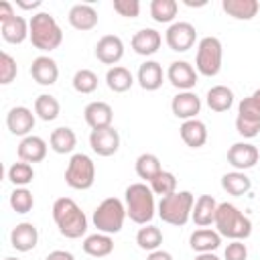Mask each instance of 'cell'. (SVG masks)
Returning a JSON list of instances; mask_svg holds the SVG:
<instances>
[{
    "mask_svg": "<svg viewBox=\"0 0 260 260\" xmlns=\"http://www.w3.org/2000/svg\"><path fill=\"white\" fill-rule=\"evenodd\" d=\"M47 142L45 138L37 136V134H28L24 136L20 142H18V148H16V154H18V160H24V162H41L45 160L47 156Z\"/></svg>",
    "mask_w": 260,
    "mask_h": 260,
    "instance_id": "obj_21",
    "label": "cell"
},
{
    "mask_svg": "<svg viewBox=\"0 0 260 260\" xmlns=\"http://www.w3.org/2000/svg\"><path fill=\"white\" fill-rule=\"evenodd\" d=\"M35 122H37V116L26 106H14L6 114V128L14 136H22V138L28 136L35 130Z\"/></svg>",
    "mask_w": 260,
    "mask_h": 260,
    "instance_id": "obj_11",
    "label": "cell"
},
{
    "mask_svg": "<svg viewBox=\"0 0 260 260\" xmlns=\"http://www.w3.org/2000/svg\"><path fill=\"white\" fill-rule=\"evenodd\" d=\"M45 260H75V256L71 252H67V250H53V252L47 254Z\"/></svg>",
    "mask_w": 260,
    "mask_h": 260,
    "instance_id": "obj_47",
    "label": "cell"
},
{
    "mask_svg": "<svg viewBox=\"0 0 260 260\" xmlns=\"http://www.w3.org/2000/svg\"><path fill=\"white\" fill-rule=\"evenodd\" d=\"M37 242H39V230L30 221L16 223L12 228V232H10V246L16 252H30V250H35Z\"/></svg>",
    "mask_w": 260,
    "mask_h": 260,
    "instance_id": "obj_18",
    "label": "cell"
},
{
    "mask_svg": "<svg viewBox=\"0 0 260 260\" xmlns=\"http://www.w3.org/2000/svg\"><path fill=\"white\" fill-rule=\"evenodd\" d=\"M185 4H187V6H205L207 2H205V0H201V2H191V0H185Z\"/></svg>",
    "mask_w": 260,
    "mask_h": 260,
    "instance_id": "obj_51",
    "label": "cell"
},
{
    "mask_svg": "<svg viewBox=\"0 0 260 260\" xmlns=\"http://www.w3.org/2000/svg\"><path fill=\"white\" fill-rule=\"evenodd\" d=\"M126 217H128V213H126L124 201L118 199V197H106V199L93 209L91 221H93V225L98 228V232L114 236V234H118V232L124 228Z\"/></svg>",
    "mask_w": 260,
    "mask_h": 260,
    "instance_id": "obj_6",
    "label": "cell"
},
{
    "mask_svg": "<svg viewBox=\"0 0 260 260\" xmlns=\"http://www.w3.org/2000/svg\"><path fill=\"white\" fill-rule=\"evenodd\" d=\"M136 244L140 250L144 252H154V250H160V244H162V232L160 228L156 225H142L138 232H136Z\"/></svg>",
    "mask_w": 260,
    "mask_h": 260,
    "instance_id": "obj_35",
    "label": "cell"
},
{
    "mask_svg": "<svg viewBox=\"0 0 260 260\" xmlns=\"http://www.w3.org/2000/svg\"><path fill=\"white\" fill-rule=\"evenodd\" d=\"M49 146H51V150L57 152V154H69V152H73L75 146H77V136H75V132H73L71 128L59 126V128H55V130L51 132V136H49Z\"/></svg>",
    "mask_w": 260,
    "mask_h": 260,
    "instance_id": "obj_30",
    "label": "cell"
},
{
    "mask_svg": "<svg viewBox=\"0 0 260 260\" xmlns=\"http://www.w3.org/2000/svg\"><path fill=\"white\" fill-rule=\"evenodd\" d=\"M61 114V104L55 95L51 93H41L35 98V116L41 118L43 122H53Z\"/></svg>",
    "mask_w": 260,
    "mask_h": 260,
    "instance_id": "obj_33",
    "label": "cell"
},
{
    "mask_svg": "<svg viewBox=\"0 0 260 260\" xmlns=\"http://www.w3.org/2000/svg\"><path fill=\"white\" fill-rule=\"evenodd\" d=\"M146 260H173V256L167 250H154V252H148Z\"/></svg>",
    "mask_w": 260,
    "mask_h": 260,
    "instance_id": "obj_48",
    "label": "cell"
},
{
    "mask_svg": "<svg viewBox=\"0 0 260 260\" xmlns=\"http://www.w3.org/2000/svg\"><path fill=\"white\" fill-rule=\"evenodd\" d=\"M106 85L114 93H124L134 85V75L124 65H114L106 73Z\"/></svg>",
    "mask_w": 260,
    "mask_h": 260,
    "instance_id": "obj_29",
    "label": "cell"
},
{
    "mask_svg": "<svg viewBox=\"0 0 260 260\" xmlns=\"http://www.w3.org/2000/svg\"><path fill=\"white\" fill-rule=\"evenodd\" d=\"M0 32H2V39H4L6 43H10V45H20L22 41L28 39V35H30V24H28L26 18H22V16L16 14L14 18H10V20H6V22L0 24Z\"/></svg>",
    "mask_w": 260,
    "mask_h": 260,
    "instance_id": "obj_27",
    "label": "cell"
},
{
    "mask_svg": "<svg viewBox=\"0 0 260 260\" xmlns=\"http://www.w3.org/2000/svg\"><path fill=\"white\" fill-rule=\"evenodd\" d=\"M223 63V45L217 37H203L197 45L195 69L205 77H215L221 71Z\"/></svg>",
    "mask_w": 260,
    "mask_h": 260,
    "instance_id": "obj_7",
    "label": "cell"
},
{
    "mask_svg": "<svg viewBox=\"0 0 260 260\" xmlns=\"http://www.w3.org/2000/svg\"><path fill=\"white\" fill-rule=\"evenodd\" d=\"M124 205H126L128 217L134 223H138V225L150 223L152 217L156 215L154 193H152L150 185H146V183H132V185H128L126 193H124Z\"/></svg>",
    "mask_w": 260,
    "mask_h": 260,
    "instance_id": "obj_2",
    "label": "cell"
},
{
    "mask_svg": "<svg viewBox=\"0 0 260 260\" xmlns=\"http://www.w3.org/2000/svg\"><path fill=\"white\" fill-rule=\"evenodd\" d=\"M167 79L173 87H177L179 91H191L197 85L199 73L197 69L187 63V61H173L167 69Z\"/></svg>",
    "mask_w": 260,
    "mask_h": 260,
    "instance_id": "obj_10",
    "label": "cell"
},
{
    "mask_svg": "<svg viewBox=\"0 0 260 260\" xmlns=\"http://www.w3.org/2000/svg\"><path fill=\"white\" fill-rule=\"evenodd\" d=\"M215 230L221 238L228 240H246L252 234V221L248 215H244L234 203H219L215 211Z\"/></svg>",
    "mask_w": 260,
    "mask_h": 260,
    "instance_id": "obj_4",
    "label": "cell"
},
{
    "mask_svg": "<svg viewBox=\"0 0 260 260\" xmlns=\"http://www.w3.org/2000/svg\"><path fill=\"white\" fill-rule=\"evenodd\" d=\"M53 221L61 236L77 240L87 232V217L71 197H59L53 203Z\"/></svg>",
    "mask_w": 260,
    "mask_h": 260,
    "instance_id": "obj_1",
    "label": "cell"
},
{
    "mask_svg": "<svg viewBox=\"0 0 260 260\" xmlns=\"http://www.w3.org/2000/svg\"><path fill=\"white\" fill-rule=\"evenodd\" d=\"M217 201L211 197V195H199L195 199V205H193V213H191V219L197 228H209L213 221H215V211H217Z\"/></svg>",
    "mask_w": 260,
    "mask_h": 260,
    "instance_id": "obj_24",
    "label": "cell"
},
{
    "mask_svg": "<svg viewBox=\"0 0 260 260\" xmlns=\"http://www.w3.org/2000/svg\"><path fill=\"white\" fill-rule=\"evenodd\" d=\"M238 112L240 114H252L260 118V89H256L254 93H250L248 98H244L238 104Z\"/></svg>",
    "mask_w": 260,
    "mask_h": 260,
    "instance_id": "obj_45",
    "label": "cell"
},
{
    "mask_svg": "<svg viewBox=\"0 0 260 260\" xmlns=\"http://www.w3.org/2000/svg\"><path fill=\"white\" fill-rule=\"evenodd\" d=\"M65 183L75 191H87L95 183V162L83 152H75L65 169Z\"/></svg>",
    "mask_w": 260,
    "mask_h": 260,
    "instance_id": "obj_8",
    "label": "cell"
},
{
    "mask_svg": "<svg viewBox=\"0 0 260 260\" xmlns=\"http://www.w3.org/2000/svg\"><path fill=\"white\" fill-rule=\"evenodd\" d=\"M179 134H181V140L189 148H201L207 142V126L197 118L185 120L179 128Z\"/></svg>",
    "mask_w": 260,
    "mask_h": 260,
    "instance_id": "obj_25",
    "label": "cell"
},
{
    "mask_svg": "<svg viewBox=\"0 0 260 260\" xmlns=\"http://www.w3.org/2000/svg\"><path fill=\"white\" fill-rule=\"evenodd\" d=\"M195 260H219V258H217L213 252H205V254H197Z\"/></svg>",
    "mask_w": 260,
    "mask_h": 260,
    "instance_id": "obj_50",
    "label": "cell"
},
{
    "mask_svg": "<svg viewBox=\"0 0 260 260\" xmlns=\"http://www.w3.org/2000/svg\"><path fill=\"white\" fill-rule=\"evenodd\" d=\"M89 146L98 156H112L120 148V134L114 126L102 128V130H91Z\"/></svg>",
    "mask_w": 260,
    "mask_h": 260,
    "instance_id": "obj_13",
    "label": "cell"
},
{
    "mask_svg": "<svg viewBox=\"0 0 260 260\" xmlns=\"http://www.w3.org/2000/svg\"><path fill=\"white\" fill-rule=\"evenodd\" d=\"M124 57V41L118 35H104L95 43V59L104 65H118Z\"/></svg>",
    "mask_w": 260,
    "mask_h": 260,
    "instance_id": "obj_14",
    "label": "cell"
},
{
    "mask_svg": "<svg viewBox=\"0 0 260 260\" xmlns=\"http://www.w3.org/2000/svg\"><path fill=\"white\" fill-rule=\"evenodd\" d=\"M83 118H85V124L91 128V130H102V128H110L112 126V120H114V110L108 102H102V100H95V102H89L83 110Z\"/></svg>",
    "mask_w": 260,
    "mask_h": 260,
    "instance_id": "obj_15",
    "label": "cell"
},
{
    "mask_svg": "<svg viewBox=\"0 0 260 260\" xmlns=\"http://www.w3.org/2000/svg\"><path fill=\"white\" fill-rule=\"evenodd\" d=\"M4 260H20V258H14V256H6Z\"/></svg>",
    "mask_w": 260,
    "mask_h": 260,
    "instance_id": "obj_52",
    "label": "cell"
},
{
    "mask_svg": "<svg viewBox=\"0 0 260 260\" xmlns=\"http://www.w3.org/2000/svg\"><path fill=\"white\" fill-rule=\"evenodd\" d=\"M114 10L124 18H136L140 14L138 0H114Z\"/></svg>",
    "mask_w": 260,
    "mask_h": 260,
    "instance_id": "obj_43",
    "label": "cell"
},
{
    "mask_svg": "<svg viewBox=\"0 0 260 260\" xmlns=\"http://www.w3.org/2000/svg\"><path fill=\"white\" fill-rule=\"evenodd\" d=\"M162 79H165V73H162V65H160L158 61L146 59V61L138 67L136 81H138V85H140L144 91H156V89L162 85Z\"/></svg>",
    "mask_w": 260,
    "mask_h": 260,
    "instance_id": "obj_22",
    "label": "cell"
},
{
    "mask_svg": "<svg viewBox=\"0 0 260 260\" xmlns=\"http://www.w3.org/2000/svg\"><path fill=\"white\" fill-rule=\"evenodd\" d=\"M16 6L24 8V10H35L41 6V0H32V2H22V0H16Z\"/></svg>",
    "mask_w": 260,
    "mask_h": 260,
    "instance_id": "obj_49",
    "label": "cell"
},
{
    "mask_svg": "<svg viewBox=\"0 0 260 260\" xmlns=\"http://www.w3.org/2000/svg\"><path fill=\"white\" fill-rule=\"evenodd\" d=\"M221 189L228 195L234 197H242L252 189V181L244 171H230L221 177Z\"/></svg>",
    "mask_w": 260,
    "mask_h": 260,
    "instance_id": "obj_31",
    "label": "cell"
},
{
    "mask_svg": "<svg viewBox=\"0 0 260 260\" xmlns=\"http://www.w3.org/2000/svg\"><path fill=\"white\" fill-rule=\"evenodd\" d=\"M30 75L39 85H53L59 79V65L49 55H39L30 63Z\"/></svg>",
    "mask_w": 260,
    "mask_h": 260,
    "instance_id": "obj_20",
    "label": "cell"
},
{
    "mask_svg": "<svg viewBox=\"0 0 260 260\" xmlns=\"http://www.w3.org/2000/svg\"><path fill=\"white\" fill-rule=\"evenodd\" d=\"M10 207L16 211V213H28L35 205V197H32V191L26 189V187H14V191L10 193V199H8Z\"/></svg>",
    "mask_w": 260,
    "mask_h": 260,
    "instance_id": "obj_40",
    "label": "cell"
},
{
    "mask_svg": "<svg viewBox=\"0 0 260 260\" xmlns=\"http://www.w3.org/2000/svg\"><path fill=\"white\" fill-rule=\"evenodd\" d=\"M177 10H179L177 0H152L150 2V16L158 24H169V22L173 24Z\"/></svg>",
    "mask_w": 260,
    "mask_h": 260,
    "instance_id": "obj_36",
    "label": "cell"
},
{
    "mask_svg": "<svg viewBox=\"0 0 260 260\" xmlns=\"http://www.w3.org/2000/svg\"><path fill=\"white\" fill-rule=\"evenodd\" d=\"M83 252L91 258H106L114 252V240L110 234H102V232H95V234H89L85 236L83 244H81Z\"/></svg>",
    "mask_w": 260,
    "mask_h": 260,
    "instance_id": "obj_26",
    "label": "cell"
},
{
    "mask_svg": "<svg viewBox=\"0 0 260 260\" xmlns=\"http://www.w3.org/2000/svg\"><path fill=\"white\" fill-rule=\"evenodd\" d=\"M162 45V35L154 28H140L138 32L132 35V41H130V47L136 55H142V57H150L154 55Z\"/></svg>",
    "mask_w": 260,
    "mask_h": 260,
    "instance_id": "obj_19",
    "label": "cell"
},
{
    "mask_svg": "<svg viewBox=\"0 0 260 260\" xmlns=\"http://www.w3.org/2000/svg\"><path fill=\"white\" fill-rule=\"evenodd\" d=\"M221 8L234 20H252L260 10V2L258 0H221Z\"/></svg>",
    "mask_w": 260,
    "mask_h": 260,
    "instance_id": "obj_28",
    "label": "cell"
},
{
    "mask_svg": "<svg viewBox=\"0 0 260 260\" xmlns=\"http://www.w3.org/2000/svg\"><path fill=\"white\" fill-rule=\"evenodd\" d=\"M193 205H195V195L191 191H175L167 197H160L156 205V213L165 223L183 228L191 219Z\"/></svg>",
    "mask_w": 260,
    "mask_h": 260,
    "instance_id": "obj_5",
    "label": "cell"
},
{
    "mask_svg": "<svg viewBox=\"0 0 260 260\" xmlns=\"http://www.w3.org/2000/svg\"><path fill=\"white\" fill-rule=\"evenodd\" d=\"M195 41H197V30H195V26L191 22H185V20L173 22L165 32V43L175 53L189 51L195 45Z\"/></svg>",
    "mask_w": 260,
    "mask_h": 260,
    "instance_id": "obj_9",
    "label": "cell"
},
{
    "mask_svg": "<svg viewBox=\"0 0 260 260\" xmlns=\"http://www.w3.org/2000/svg\"><path fill=\"white\" fill-rule=\"evenodd\" d=\"M67 20L69 24L75 28V30H81V32H87V30H93L98 26V10L91 6V4H73L69 8V14H67Z\"/></svg>",
    "mask_w": 260,
    "mask_h": 260,
    "instance_id": "obj_16",
    "label": "cell"
},
{
    "mask_svg": "<svg viewBox=\"0 0 260 260\" xmlns=\"http://www.w3.org/2000/svg\"><path fill=\"white\" fill-rule=\"evenodd\" d=\"M14 16H16L14 6L10 2H0V24L6 22V20H10V18H14Z\"/></svg>",
    "mask_w": 260,
    "mask_h": 260,
    "instance_id": "obj_46",
    "label": "cell"
},
{
    "mask_svg": "<svg viewBox=\"0 0 260 260\" xmlns=\"http://www.w3.org/2000/svg\"><path fill=\"white\" fill-rule=\"evenodd\" d=\"M16 73H18V65H16V59L12 55H8L6 51L0 53V83L2 85H8L16 79Z\"/></svg>",
    "mask_w": 260,
    "mask_h": 260,
    "instance_id": "obj_42",
    "label": "cell"
},
{
    "mask_svg": "<svg viewBox=\"0 0 260 260\" xmlns=\"http://www.w3.org/2000/svg\"><path fill=\"white\" fill-rule=\"evenodd\" d=\"M98 83H100L98 73L91 71V69H77L75 75H73V79H71L73 89H75L77 93H83V95L93 93V91L98 89Z\"/></svg>",
    "mask_w": 260,
    "mask_h": 260,
    "instance_id": "obj_38",
    "label": "cell"
},
{
    "mask_svg": "<svg viewBox=\"0 0 260 260\" xmlns=\"http://www.w3.org/2000/svg\"><path fill=\"white\" fill-rule=\"evenodd\" d=\"M134 169H136V175H138L142 181L150 183V181L162 171V165H160V158H158L156 154H152V152H142V154L136 158Z\"/></svg>",
    "mask_w": 260,
    "mask_h": 260,
    "instance_id": "obj_34",
    "label": "cell"
},
{
    "mask_svg": "<svg viewBox=\"0 0 260 260\" xmlns=\"http://www.w3.org/2000/svg\"><path fill=\"white\" fill-rule=\"evenodd\" d=\"M205 104L213 112H228L234 104V91L228 85H213L205 93Z\"/></svg>",
    "mask_w": 260,
    "mask_h": 260,
    "instance_id": "obj_32",
    "label": "cell"
},
{
    "mask_svg": "<svg viewBox=\"0 0 260 260\" xmlns=\"http://www.w3.org/2000/svg\"><path fill=\"white\" fill-rule=\"evenodd\" d=\"M8 181L14 185V187H26L32 183L35 179V169L30 162H24V160H18V162H12L8 167V173H6Z\"/></svg>",
    "mask_w": 260,
    "mask_h": 260,
    "instance_id": "obj_37",
    "label": "cell"
},
{
    "mask_svg": "<svg viewBox=\"0 0 260 260\" xmlns=\"http://www.w3.org/2000/svg\"><path fill=\"white\" fill-rule=\"evenodd\" d=\"M189 246L193 252L197 254H205V252H215L221 246V236L217 230L211 228H199L189 236Z\"/></svg>",
    "mask_w": 260,
    "mask_h": 260,
    "instance_id": "obj_23",
    "label": "cell"
},
{
    "mask_svg": "<svg viewBox=\"0 0 260 260\" xmlns=\"http://www.w3.org/2000/svg\"><path fill=\"white\" fill-rule=\"evenodd\" d=\"M236 132L242 138H254L260 132V118L252 114H240L236 116Z\"/></svg>",
    "mask_w": 260,
    "mask_h": 260,
    "instance_id": "obj_41",
    "label": "cell"
},
{
    "mask_svg": "<svg viewBox=\"0 0 260 260\" xmlns=\"http://www.w3.org/2000/svg\"><path fill=\"white\" fill-rule=\"evenodd\" d=\"M171 110L183 122L185 120H193L201 112V98L195 91H179L171 100Z\"/></svg>",
    "mask_w": 260,
    "mask_h": 260,
    "instance_id": "obj_17",
    "label": "cell"
},
{
    "mask_svg": "<svg viewBox=\"0 0 260 260\" xmlns=\"http://www.w3.org/2000/svg\"><path fill=\"white\" fill-rule=\"evenodd\" d=\"M30 24V43L35 49H39L41 53H51L55 49L61 47L63 43V30L59 26V22L55 20V16L51 12H37L32 14V18L28 20Z\"/></svg>",
    "mask_w": 260,
    "mask_h": 260,
    "instance_id": "obj_3",
    "label": "cell"
},
{
    "mask_svg": "<svg viewBox=\"0 0 260 260\" xmlns=\"http://www.w3.org/2000/svg\"><path fill=\"white\" fill-rule=\"evenodd\" d=\"M225 260H248V248L244 240H232L223 250Z\"/></svg>",
    "mask_w": 260,
    "mask_h": 260,
    "instance_id": "obj_44",
    "label": "cell"
},
{
    "mask_svg": "<svg viewBox=\"0 0 260 260\" xmlns=\"http://www.w3.org/2000/svg\"><path fill=\"white\" fill-rule=\"evenodd\" d=\"M148 185H150V189H152L154 195L167 197V195H171V193L177 191V177L171 171H160Z\"/></svg>",
    "mask_w": 260,
    "mask_h": 260,
    "instance_id": "obj_39",
    "label": "cell"
},
{
    "mask_svg": "<svg viewBox=\"0 0 260 260\" xmlns=\"http://www.w3.org/2000/svg\"><path fill=\"white\" fill-rule=\"evenodd\" d=\"M260 158V150L250 142H234L228 148V162L234 167V171H248L256 167Z\"/></svg>",
    "mask_w": 260,
    "mask_h": 260,
    "instance_id": "obj_12",
    "label": "cell"
}]
</instances>
